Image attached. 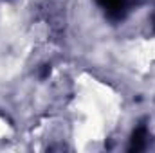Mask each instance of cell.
<instances>
[{
  "instance_id": "6da1fadb",
  "label": "cell",
  "mask_w": 155,
  "mask_h": 153,
  "mask_svg": "<svg viewBox=\"0 0 155 153\" xmlns=\"http://www.w3.org/2000/svg\"><path fill=\"white\" fill-rule=\"evenodd\" d=\"M110 15H119L124 7V0H97Z\"/></svg>"
}]
</instances>
